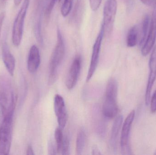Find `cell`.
<instances>
[{
    "instance_id": "obj_1",
    "label": "cell",
    "mask_w": 156,
    "mask_h": 155,
    "mask_svg": "<svg viewBox=\"0 0 156 155\" xmlns=\"http://www.w3.org/2000/svg\"><path fill=\"white\" fill-rule=\"evenodd\" d=\"M66 52V46L62 33L57 30V41L50 57L49 64V80L50 84L55 82L58 73V69L63 61Z\"/></svg>"
},
{
    "instance_id": "obj_2",
    "label": "cell",
    "mask_w": 156,
    "mask_h": 155,
    "mask_svg": "<svg viewBox=\"0 0 156 155\" xmlns=\"http://www.w3.org/2000/svg\"><path fill=\"white\" fill-rule=\"evenodd\" d=\"M13 113L4 116L0 126V155H7L10 153L12 143Z\"/></svg>"
},
{
    "instance_id": "obj_3",
    "label": "cell",
    "mask_w": 156,
    "mask_h": 155,
    "mask_svg": "<svg viewBox=\"0 0 156 155\" xmlns=\"http://www.w3.org/2000/svg\"><path fill=\"white\" fill-rule=\"evenodd\" d=\"M30 0H24L19 12L16 17L12 31V42L15 46H19L21 44L23 33L25 20Z\"/></svg>"
},
{
    "instance_id": "obj_4",
    "label": "cell",
    "mask_w": 156,
    "mask_h": 155,
    "mask_svg": "<svg viewBox=\"0 0 156 155\" xmlns=\"http://www.w3.org/2000/svg\"><path fill=\"white\" fill-rule=\"evenodd\" d=\"M117 9V0H106L103 9V19L101 25L104 35L110 37L113 30Z\"/></svg>"
},
{
    "instance_id": "obj_5",
    "label": "cell",
    "mask_w": 156,
    "mask_h": 155,
    "mask_svg": "<svg viewBox=\"0 0 156 155\" xmlns=\"http://www.w3.org/2000/svg\"><path fill=\"white\" fill-rule=\"evenodd\" d=\"M104 36V32L102 26L101 25L100 32L94 42V44L93 47L90 63V67H89L87 77H86L87 82H89V81L90 80L97 68L98 62H99L102 42Z\"/></svg>"
},
{
    "instance_id": "obj_6",
    "label": "cell",
    "mask_w": 156,
    "mask_h": 155,
    "mask_svg": "<svg viewBox=\"0 0 156 155\" xmlns=\"http://www.w3.org/2000/svg\"><path fill=\"white\" fill-rule=\"evenodd\" d=\"M135 116V111L133 110L130 112L126 118L121 132L120 138V144L121 149L123 154H128L130 152L129 146V136L132 124L134 119Z\"/></svg>"
},
{
    "instance_id": "obj_7",
    "label": "cell",
    "mask_w": 156,
    "mask_h": 155,
    "mask_svg": "<svg viewBox=\"0 0 156 155\" xmlns=\"http://www.w3.org/2000/svg\"><path fill=\"white\" fill-rule=\"evenodd\" d=\"M156 40V3L154 4V9L150 22L149 32L146 40L142 46V52L143 56H147L154 47Z\"/></svg>"
},
{
    "instance_id": "obj_8",
    "label": "cell",
    "mask_w": 156,
    "mask_h": 155,
    "mask_svg": "<svg viewBox=\"0 0 156 155\" xmlns=\"http://www.w3.org/2000/svg\"><path fill=\"white\" fill-rule=\"evenodd\" d=\"M153 49L149 59L150 74L145 94V103L147 106H148L150 103L152 88L156 79V45L154 46Z\"/></svg>"
},
{
    "instance_id": "obj_9",
    "label": "cell",
    "mask_w": 156,
    "mask_h": 155,
    "mask_svg": "<svg viewBox=\"0 0 156 155\" xmlns=\"http://www.w3.org/2000/svg\"><path fill=\"white\" fill-rule=\"evenodd\" d=\"M54 109L57 118L59 128L63 130L67 123V113L64 98L61 96L56 95L54 99Z\"/></svg>"
},
{
    "instance_id": "obj_10",
    "label": "cell",
    "mask_w": 156,
    "mask_h": 155,
    "mask_svg": "<svg viewBox=\"0 0 156 155\" xmlns=\"http://www.w3.org/2000/svg\"><path fill=\"white\" fill-rule=\"evenodd\" d=\"M81 56H77L73 60L66 79V86L69 90L73 89L76 84L81 67Z\"/></svg>"
},
{
    "instance_id": "obj_11",
    "label": "cell",
    "mask_w": 156,
    "mask_h": 155,
    "mask_svg": "<svg viewBox=\"0 0 156 155\" xmlns=\"http://www.w3.org/2000/svg\"><path fill=\"white\" fill-rule=\"evenodd\" d=\"M117 94H105V100L102 107V113L106 118H113L118 113L117 103Z\"/></svg>"
},
{
    "instance_id": "obj_12",
    "label": "cell",
    "mask_w": 156,
    "mask_h": 155,
    "mask_svg": "<svg viewBox=\"0 0 156 155\" xmlns=\"http://www.w3.org/2000/svg\"><path fill=\"white\" fill-rule=\"evenodd\" d=\"M40 55L39 49L36 45H32L29 50L27 59V69L29 72H35L40 64Z\"/></svg>"
},
{
    "instance_id": "obj_13",
    "label": "cell",
    "mask_w": 156,
    "mask_h": 155,
    "mask_svg": "<svg viewBox=\"0 0 156 155\" xmlns=\"http://www.w3.org/2000/svg\"><path fill=\"white\" fill-rule=\"evenodd\" d=\"M2 58L8 72L11 76L13 75L15 68V59L10 52L6 43L3 44Z\"/></svg>"
},
{
    "instance_id": "obj_14",
    "label": "cell",
    "mask_w": 156,
    "mask_h": 155,
    "mask_svg": "<svg viewBox=\"0 0 156 155\" xmlns=\"http://www.w3.org/2000/svg\"><path fill=\"white\" fill-rule=\"evenodd\" d=\"M122 123L123 116L122 115H120L116 117L113 125L110 142L111 147L114 150L116 149L118 136Z\"/></svg>"
},
{
    "instance_id": "obj_15",
    "label": "cell",
    "mask_w": 156,
    "mask_h": 155,
    "mask_svg": "<svg viewBox=\"0 0 156 155\" xmlns=\"http://www.w3.org/2000/svg\"><path fill=\"white\" fill-rule=\"evenodd\" d=\"M138 33L139 32L137 25H133L130 28L126 37V45L128 47H133L137 44Z\"/></svg>"
},
{
    "instance_id": "obj_16",
    "label": "cell",
    "mask_w": 156,
    "mask_h": 155,
    "mask_svg": "<svg viewBox=\"0 0 156 155\" xmlns=\"http://www.w3.org/2000/svg\"><path fill=\"white\" fill-rule=\"evenodd\" d=\"M150 17L148 15H146L143 19L142 23V35L140 42V45L143 46L145 42L149 32L150 25Z\"/></svg>"
},
{
    "instance_id": "obj_17",
    "label": "cell",
    "mask_w": 156,
    "mask_h": 155,
    "mask_svg": "<svg viewBox=\"0 0 156 155\" xmlns=\"http://www.w3.org/2000/svg\"><path fill=\"white\" fill-rule=\"evenodd\" d=\"M85 134L83 130H80L78 133L76 144V151L78 155H81L84 149L85 143Z\"/></svg>"
},
{
    "instance_id": "obj_18",
    "label": "cell",
    "mask_w": 156,
    "mask_h": 155,
    "mask_svg": "<svg viewBox=\"0 0 156 155\" xmlns=\"http://www.w3.org/2000/svg\"><path fill=\"white\" fill-rule=\"evenodd\" d=\"M64 136L63 135L62 129L59 127L55 129V138L56 141V147L57 148V152L58 153H61L62 144L64 141Z\"/></svg>"
},
{
    "instance_id": "obj_19",
    "label": "cell",
    "mask_w": 156,
    "mask_h": 155,
    "mask_svg": "<svg viewBox=\"0 0 156 155\" xmlns=\"http://www.w3.org/2000/svg\"><path fill=\"white\" fill-rule=\"evenodd\" d=\"M74 0H64L61 8V12L63 17H66L70 14L73 7Z\"/></svg>"
},
{
    "instance_id": "obj_20",
    "label": "cell",
    "mask_w": 156,
    "mask_h": 155,
    "mask_svg": "<svg viewBox=\"0 0 156 155\" xmlns=\"http://www.w3.org/2000/svg\"><path fill=\"white\" fill-rule=\"evenodd\" d=\"M61 154L64 155L70 154V141L67 136H64V141L61 150Z\"/></svg>"
},
{
    "instance_id": "obj_21",
    "label": "cell",
    "mask_w": 156,
    "mask_h": 155,
    "mask_svg": "<svg viewBox=\"0 0 156 155\" xmlns=\"http://www.w3.org/2000/svg\"><path fill=\"white\" fill-rule=\"evenodd\" d=\"M102 0H89L90 7L92 11L95 12L99 9Z\"/></svg>"
},
{
    "instance_id": "obj_22",
    "label": "cell",
    "mask_w": 156,
    "mask_h": 155,
    "mask_svg": "<svg viewBox=\"0 0 156 155\" xmlns=\"http://www.w3.org/2000/svg\"><path fill=\"white\" fill-rule=\"evenodd\" d=\"M150 108L152 113H154L156 112V89L154 92V94L151 99V103H150Z\"/></svg>"
},
{
    "instance_id": "obj_23",
    "label": "cell",
    "mask_w": 156,
    "mask_h": 155,
    "mask_svg": "<svg viewBox=\"0 0 156 155\" xmlns=\"http://www.w3.org/2000/svg\"><path fill=\"white\" fill-rule=\"evenodd\" d=\"M48 154L50 155H55L56 154V147L55 146L54 143L52 141H50L48 144Z\"/></svg>"
},
{
    "instance_id": "obj_24",
    "label": "cell",
    "mask_w": 156,
    "mask_h": 155,
    "mask_svg": "<svg viewBox=\"0 0 156 155\" xmlns=\"http://www.w3.org/2000/svg\"><path fill=\"white\" fill-rule=\"evenodd\" d=\"M5 16V12H2L0 13V37H1L2 27L3 24Z\"/></svg>"
},
{
    "instance_id": "obj_25",
    "label": "cell",
    "mask_w": 156,
    "mask_h": 155,
    "mask_svg": "<svg viewBox=\"0 0 156 155\" xmlns=\"http://www.w3.org/2000/svg\"><path fill=\"white\" fill-rule=\"evenodd\" d=\"M34 150H33V147L31 146H28L27 147V155H34Z\"/></svg>"
},
{
    "instance_id": "obj_26",
    "label": "cell",
    "mask_w": 156,
    "mask_h": 155,
    "mask_svg": "<svg viewBox=\"0 0 156 155\" xmlns=\"http://www.w3.org/2000/svg\"><path fill=\"white\" fill-rule=\"evenodd\" d=\"M92 154L93 155H101V151L99 150V148H97L96 147H94L92 148Z\"/></svg>"
},
{
    "instance_id": "obj_27",
    "label": "cell",
    "mask_w": 156,
    "mask_h": 155,
    "mask_svg": "<svg viewBox=\"0 0 156 155\" xmlns=\"http://www.w3.org/2000/svg\"><path fill=\"white\" fill-rule=\"evenodd\" d=\"M155 0H141V2L146 5H150L152 4L153 2H154Z\"/></svg>"
},
{
    "instance_id": "obj_28",
    "label": "cell",
    "mask_w": 156,
    "mask_h": 155,
    "mask_svg": "<svg viewBox=\"0 0 156 155\" xmlns=\"http://www.w3.org/2000/svg\"><path fill=\"white\" fill-rule=\"evenodd\" d=\"M22 1L23 0H14V3L16 6H18L21 4Z\"/></svg>"
},
{
    "instance_id": "obj_29",
    "label": "cell",
    "mask_w": 156,
    "mask_h": 155,
    "mask_svg": "<svg viewBox=\"0 0 156 155\" xmlns=\"http://www.w3.org/2000/svg\"><path fill=\"white\" fill-rule=\"evenodd\" d=\"M125 2H126V3L127 4L129 5L132 3L133 0H125Z\"/></svg>"
},
{
    "instance_id": "obj_30",
    "label": "cell",
    "mask_w": 156,
    "mask_h": 155,
    "mask_svg": "<svg viewBox=\"0 0 156 155\" xmlns=\"http://www.w3.org/2000/svg\"><path fill=\"white\" fill-rule=\"evenodd\" d=\"M57 1L58 2H61V0H57Z\"/></svg>"
},
{
    "instance_id": "obj_31",
    "label": "cell",
    "mask_w": 156,
    "mask_h": 155,
    "mask_svg": "<svg viewBox=\"0 0 156 155\" xmlns=\"http://www.w3.org/2000/svg\"><path fill=\"white\" fill-rule=\"evenodd\" d=\"M156 3V0H155L154 1V4Z\"/></svg>"
},
{
    "instance_id": "obj_32",
    "label": "cell",
    "mask_w": 156,
    "mask_h": 155,
    "mask_svg": "<svg viewBox=\"0 0 156 155\" xmlns=\"http://www.w3.org/2000/svg\"><path fill=\"white\" fill-rule=\"evenodd\" d=\"M3 1H6V0H3Z\"/></svg>"
}]
</instances>
